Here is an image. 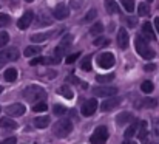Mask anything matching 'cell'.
<instances>
[{
  "label": "cell",
  "instance_id": "obj_1",
  "mask_svg": "<svg viewBox=\"0 0 159 144\" xmlns=\"http://www.w3.org/2000/svg\"><path fill=\"white\" fill-rule=\"evenodd\" d=\"M23 98L28 102H43L47 99V92L39 85H30L23 90Z\"/></svg>",
  "mask_w": 159,
  "mask_h": 144
},
{
  "label": "cell",
  "instance_id": "obj_2",
  "mask_svg": "<svg viewBox=\"0 0 159 144\" xmlns=\"http://www.w3.org/2000/svg\"><path fill=\"white\" fill-rule=\"evenodd\" d=\"M134 45H136V51L139 53V56H141V57H144V59H153V57L156 56L155 50L150 47V45L147 44V41H145L144 37H141V36H138V37H136Z\"/></svg>",
  "mask_w": 159,
  "mask_h": 144
},
{
  "label": "cell",
  "instance_id": "obj_3",
  "mask_svg": "<svg viewBox=\"0 0 159 144\" xmlns=\"http://www.w3.org/2000/svg\"><path fill=\"white\" fill-rule=\"evenodd\" d=\"M71 130H73V124L68 119H59L53 126V133L56 137H59V138L68 137L71 133Z\"/></svg>",
  "mask_w": 159,
  "mask_h": 144
},
{
  "label": "cell",
  "instance_id": "obj_4",
  "mask_svg": "<svg viewBox=\"0 0 159 144\" xmlns=\"http://www.w3.org/2000/svg\"><path fill=\"white\" fill-rule=\"evenodd\" d=\"M71 42H73V36H71V34H66V36L60 41V44L54 48V59H56L57 62H60V59L63 57V54L68 51Z\"/></svg>",
  "mask_w": 159,
  "mask_h": 144
},
{
  "label": "cell",
  "instance_id": "obj_5",
  "mask_svg": "<svg viewBox=\"0 0 159 144\" xmlns=\"http://www.w3.org/2000/svg\"><path fill=\"white\" fill-rule=\"evenodd\" d=\"M107 140H108V129H107L105 126H99V127L93 132V135H91V138H90V143L91 144H105Z\"/></svg>",
  "mask_w": 159,
  "mask_h": 144
},
{
  "label": "cell",
  "instance_id": "obj_6",
  "mask_svg": "<svg viewBox=\"0 0 159 144\" xmlns=\"http://www.w3.org/2000/svg\"><path fill=\"white\" fill-rule=\"evenodd\" d=\"M19 56H20V53H19V50H17L16 47L2 50V51H0V64H6V62L17 60Z\"/></svg>",
  "mask_w": 159,
  "mask_h": 144
},
{
  "label": "cell",
  "instance_id": "obj_7",
  "mask_svg": "<svg viewBox=\"0 0 159 144\" xmlns=\"http://www.w3.org/2000/svg\"><path fill=\"white\" fill-rule=\"evenodd\" d=\"M98 64H99L101 68L108 70V68H111V67L114 65V56H113L111 53H102V54L98 57Z\"/></svg>",
  "mask_w": 159,
  "mask_h": 144
},
{
  "label": "cell",
  "instance_id": "obj_8",
  "mask_svg": "<svg viewBox=\"0 0 159 144\" xmlns=\"http://www.w3.org/2000/svg\"><path fill=\"white\" fill-rule=\"evenodd\" d=\"M120 102H122V99H120V98L111 96V98L105 99V101L101 104V110H102V112H110V110H114L116 107H119V105H120Z\"/></svg>",
  "mask_w": 159,
  "mask_h": 144
},
{
  "label": "cell",
  "instance_id": "obj_9",
  "mask_svg": "<svg viewBox=\"0 0 159 144\" xmlns=\"http://www.w3.org/2000/svg\"><path fill=\"white\" fill-rule=\"evenodd\" d=\"M33 19H34V14H33V11H26L19 20H17V26H19V30H26L30 25H31V22H33Z\"/></svg>",
  "mask_w": 159,
  "mask_h": 144
},
{
  "label": "cell",
  "instance_id": "obj_10",
  "mask_svg": "<svg viewBox=\"0 0 159 144\" xmlns=\"http://www.w3.org/2000/svg\"><path fill=\"white\" fill-rule=\"evenodd\" d=\"M98 108V101L96 99H88L82 104V115L84 116H91Z\"/></svg>",
  "mask_w": 159,
  "mask_h": 144
},
{
  "label": "cell",
  "instance_id": "obj_11",
  "mask_svg": "<svg viewBox=\"0 0 159 144\" xmlns=\"http://www.w3.org/2000/svg\"><path fill=\"white\" fill-rule=\"evenodd\" d=\"M93 93L96 96H104V98H111V96H114L117 93V89L116 87H96L94 90H93Z\"/></svg>",
  "mask_w": 159,
  "mask_h": 144
},
{
  "label": "cell",
  "instance_id": "obj_12",
  "mask_svg": "<svg viewBox=\"0 0 159 144\" xmlns=\"http://www.w3.org/2000/svg\"><path fill=\"white\" fill-rule=\"evenodd\" d=\"M53 14L57 20H65V19L68 17V14H70V9H68V6H65L63 3H59V5L54 8Z\"/></svg>",
  "mask_w": 159,
  "mask_h": 144
},
{
  "label": "cell",
  "instance_id": "obj_13",
  "mask_svg": "<svg viewBox=\"0 0 159 144\" xmlns=\"http://www.w3.org/2000/svg\"><path fill=\"white\" fill-rule=\"evenodd\" d=\"M25 110L26 108H25L23 104H11V105L6 107V113L9 116H22L25 113Z\"/></svg>",
  "mask_w": 159,
  "mask_h": 144
},
{
  "label": "cell",
  "instance_id": "obj_14",
  "mask_svg": "<svg viewBox=\"0 0 159 144\" xmlns=\"http://www.w3.org/2000/svg\"><path fill=\"white\" fill-rule=\"evenodd\" d=\"M128 44H130L128 33H127V30H125V28H120V30H119V33H117V45H119V48L125 50V48H128Z\"/></svg>",
  "mask_w": 159,
  "mask_h": 144
},
{
  "label": "cell",
  "instance_id": "obj_15",
  "mask_svg": "<svg viewBox=\"0 0 159 144\" xmlns=\"http://www.w3.org/2000/svg\"><path fill=\"white\" fill-rule=\"evenodd\" d=\"M141 37H145V41H155L156 39V34H155V30H153L152 23L145 22L142 25V36Z\"/></svg>",
  "mask_w": 159,
  "mask_h": 144
},
{
  "label": "cell",
  "instance_id": "obj_16",
  "mask_svg": "<svg viewBox=\"0 0 159 144\" xmlns=\"http://www.w3.org/2000/svg\"><path fill=\"white\" fill-rule=\"evenodd\" d=\"M0 127L5 129V130H16L19 126H17V122H16L12 118H9V116H3V118L0 119Z\"/></svg>",
  "mask_w": 159,
  "mask_h": 144
},
{
  "label": "cell",
  "instance_id": "obj_17",
  "mask_svg": "<svg viewBox=\"0 0 159 144\" xmlns=\"http://www.w3.org/2000/svg\"><path fill=\"white\" fill-rule=\"evenodd\" d=\"M148 126H147V121H141L139 122V140H141V143L142 144H147L148 143V129H147Z\"/></svg>",
  "mask_w": 159,
  "mask_h": 144
},
{
  "label": "cell",
  "instance_id": "obj_18",
  "mask_svg": "<svg viewBox=\"0 0 159 144\" xmlns=\"http://www.w3.org/2000/svg\"><path fill=\"white\" fill-rule=\"evenodd\" d=\"M130 121H133V113H130V112H122L120 115L116 116V124L117 126H124Z\"/></svg>",
  "mask_w": 159,
  "mask_h": 144
},
{
  "label": "cell",
  "instance_id": "obj_19",
  "mask_svg": "<svg viewBox=\"0 0 159 144\" xmlns=\"http://www.w3.org/2000/svg\"><path fill=\"white\" fill-rule=\"evenodd\" d=\"M138 130H139V121H134L133 124H130V127H127V130H125V138H127V140L133 138V137L138 133Z\"/></svg>",
  "mask_w": 159,
  "mask_h": 144
},
{
  "label": "cell",
  "instance_id": "obj_20",
  "mask_svg": "<svg viewBox=\"0 0 159 144\" xmlns=\"http://www.w3.org/2000/svg\"><path fill=\"white\" fill-rule=\"evenodd\" d=\"M50 124V116H37V118H34V126L37 127V129H45L47 126Z\"/></svg>",
  "mask_w": 159,
  "mask_h": 144
},
{
  "label": "cell",
  "instance_id": "obj_21",
  "mask_svg": "<svg viewBox=\"0 0 159 144\" xmlns=\"http://www.w3.org/2000/svg\"><path fill=\"white\" fill-rule=\"evenodd\" d=\"M105 9L108 14H117L119 12V5L114 0H105Z\"/></svg>",
  "mask_w": 159,
  "mask_h": 144
},
{
  "label": "cell",
  "instance_id": "obj_22",
  "mask_svg": "<svg viewBox=\"0 0 159 144\" xmlns=\"http://www.w3.org/2000/svg\"><path fill=\"white\" fill-rule=\"evenodd\" d=\"M40 51H42V48L39 47V45H31V47H26V48H25L23 54H25L26 57H33V56L39 54Z\"/></svg>",
  "mask_w": 159,
  "mask_h": 144
},
{
  "label": "cell",
  "instance_id": "obj_23",
  "mask_svg": "<svg viewBox=\"0 0 159 144\" xmlns=\"http://www.w3.org/2000/svg\"><path fill=\"white\" fill-rule=\"evenodd\" d=\"M57 95L63 96V98H66V99H71L74 93H73V90L68 87V85H62L60 89H57Z\"/></svg>",
  "mask_w": 159,
  "mask_h": 144
},
{
  "label": "cell",
  "instance_id": "obj_24",
  "mask_svg": "<svg viewBox=\"0 0 159 144\" xmlns=\"http://www.w3.org/2000/svg\"><path fill=\"white\" fill-rule=\"evenodd\" d=\"M51 36H53L51 33H39V34H33V36H31V41H33V42H45V41H48Z\"/></svg>",
  "mask_w": 159,
  "mask_h": 144
},
{
  "label": "cell",
  "instance_id": "obj_25",
  "mask_svg": "<svg viewBox=\"0 0 159 144\" xmlns=\"http://www.w3.org/2000/svg\"><path fill=\"white\" fill-rule=\"evenodd\" d=\"M17 79V70L16 68H8L5 71V81L6 82H14Z\"/></svg>",
  "mask_w": 159,
  "mask_h": 144
},
{
  "label": "cell",
  "instance_id": "obj_26",
  "mask_svg": "<svg viewBox=\"0 0 159 144\" xmlns=\"http://www.w3.org/2000/svg\"><path fill=\"white\" fill-rule=\"evenodd\" d=\"M91 59H93V56H85L84 59H82V62H80V68L82 70H85V71H90L91 70Z\"/></svg>",
  "mask_w": 159,
  "mask_h": 144
},
{
  "label": "cell",
  "instance_id": "obj_27",
  "mask_svg": "<svg viewBox=\"0 0 159 144\" xmlns=\"http://www.w3.org/2000/svg\"><path fill=\"white\" fill-rule=\"evenodd\" d=\"M102 31H104V25H102L101 22L94 23V25L90 28V34H93V36H96V34H101Z\"/></svg>",
  "mask_w": 159,
  "mask_h": 144
},
{
  "label": "cell",
  "instance_id": "obj_28",
  "mask_svg": "<svg viewBox=\"0 0 159 144\" xmlns=\"http://www.w3.org/2000/svg\"><path fill=\"white\" fill-rule=\"evenodd\" d=\"M96 79H98V82H102V84L107 82L108 84V82H111L114 79V74L113 73H110V74H99V76H96Z\"/></svg>",
  "mask_w": 159,
  "mask_h": 144
},
{
  "label": "cell",
  "instance_id": "obj_29",
  "mask_svg": "<svg viewBox=\"0 0 159 144\" xmlns=\"http://www.w3.org/2000/svg\"><path fill=\"white\" fill-rule=\"evenodd\" d=\"M120 3L124 5V8H125L127 12H133V9H134V0H120Z\"/></svg>",
  "mask_w": 159,
  "mask_h": 144
},
{
  "label": "cell",
  "instance_id": "obj_30",
  "mask_svg": "<svg viewBox=\"0 0 159 144\" xmlns=\"http://www.w3.org/2000/svg\"><path fill=\"white\" fill-rule=\"evenodd\" d=\"M96 16H98V11H96V9H90V11L87 12V16L84 17V22H85V23H88V22L94 20V19H96Z\"/></svg>",
  "mask_w": 159,
  "mask_h": 144
},
{
  "label": "cell",
  "instance_id": "obj_31",
  "mask_svg": "<svg viewBox=\"0 0 159 144\" xmlns=\"http://www.w3.org/2000/svg\"><path fill=\"white\" fill-rule=\"evenodd\" d=\"M141 102H142V107H156L158 105V101L156 99H152V98H145Z\"/></svg>",
  "mask_w": 159,
  "mask_h": 144
},
{
  "label": "cell",
  "instance_id": "obj_32",
  "mask_svg": "<svg viewBox=\"0 0 159 144\" xmlns=\"http://www.w3.org/2000/svg\"><path fill=\"white\" fill-rule=\"evenodd\" d=\"M141 90H142L144 93H152V92H153V84H152L150 81H145V82H142Z\"/></svg>",
  "mask_w": 159,
  "mask_h": 144
},
{
  "label": "cell",
  "instance_id": "obj_33",
  "mask_svg": "<svg viewBox=\"0 0 159 144\" xmlns=\"http://www.w3.org/2000/svg\"><path fill=\"white\" fill-rule=\"evenodd\" d=\"M138 11H139V16H148V12H150V6H148L147 3H141Z\"/></svg>",
  "mask_w": 159,
  "mask_h": 144
},
{
  "label": "cell",
  "instance_id": "obj_34",
  "mask_svg": "<svg viewBox=\"0 0 159 144\" xmlns=\"http://www.w3.org/2000/svg\"><path fill=\"white\" fill-rule=\"evenodd\" d=\"M51 22H53V20H51L50 17H47L45 14H40V16H39V22H37V23L42 26V25H51Z\"/></svg>",
  "mask_w": 159,
  "mask_h": 144
},
{
  "label": "cell",
  "instance_id": "obj_35",
  "mask_svg": "<svg viewBox=\"0 0 159 144\" xmlns=\"http://www.w3.org/2000/svg\"><path fill=\"white\" fill-rule=\"evenodd\" d=\"M8 42H9V34L5 33V31H2V33H0V48L5 47Z\"/></svg>",
  "mask_w": 159,
  "mask_h": 144
},
{
  "label": "cell",
  "instance_id": "obj_36",
  "mask_svg": "<svg viewBox=\"0 0 159 144\" xmlns=\"http://www.w3.org/2000/svg\"><path fill=\"white\" fill-rule=\"evenodd\" d=\"M47 110V102H37L34 107H33V112H45Z\"/></svg>",
  "mask_w": 159,
  "mask_h": 144
},
{
  "label": "cell",
  "instance_id": "obj_37",
  "mask_svg": "<svg viewBox=\"0 0 159 144\" xmlns=\"http://www.w3.org/2000/svg\"><path fill=\"white\" fill-rule=\"evenodd\" d=\"M9 22H11V17L8 14H0V26H6L9 25Z\"/></svg>",
  "mask_w": 159,
  "mask_h": 144
},
{
  "label": "cell",
  "instance_id": "obj_38",
  "mask_svg": "<svg viewBox=\"0 0 159 144\" xmlns=\"http://www.w3.org/2000/svg\"><path fill=\"white\" fill-rule=\"evenodd\" d=\"M84 2H85V0H70V6H71L73 9H79V8L84 5Z\"/></svg>",
  "mask_w": 159,
  "mask_h": 144
},
{
  "label": "cell",
  "instance_id": "obj_39",
  "mask_svg": "<svg viewBox=\"0 0 159 144\" xmlns=\"http://www.w3.org/2000/svg\"><path fill=\"white\" fill-rule=\"evenodd\" d=\"M107 44H110V41H107L105 37H98V39L93 42L94 47H101V45H107Z\"/></svg>",
  "mask_w": 159,
  "mask_h": 144
},
{
  "label": "cell",
  "instance_id": "obj_40",
  "mask_svg": "<svg viewBox=\"0 0 159 144\" xmlns=\"http://www.w3.org/2000/svg\"><path fill=\"white\" fill-rule=\"evenodd\" d=\"M53 112H54V115H63L65 112H66V108L63 107V105H54V108H53Z\"/></svg>",
  "mask_w": 159,
  "mask_h": 144
},
{
  "label": "cell",
  "instance_id": "obj_41",
  "mask_svg": "<svg viewBox=\"0 0 159 144\" xmlns=\"http://www.w3.org/2000/svg\"><path fill=\"white\" fill-rule=\"evenodd\" d=\"M77 57H79V53H74V54H70V56L66 57V62H68V64H73V62H74V60H76Z\"/></svg>",
  "mask_w": 159,
  "mask_h": 144
},
{
  "label": "cell",
  "instance_id": "obj_42",
  "mask_svg": "<svg viewBox=\"0 0 159 144\" xmlns=\"http://www.w3.org/2000/svg\"><path fill=\"white\" fill-rule=\"evenodd\" d=\"M39 64H43V57H36V59H33L31 62H30V65H39Z\"/></svg>",
  "mask_w": 159,
  "mask_h": 144
},
{
  "label": "cell",
  "instance_id": "obj_43",
  "mask_svg": "<svg viewBox=\"0 0 159 144\" xmlns=\"http://www.w3.org/2000/svg\"><path fill=\"white\" fill-rule=\"evenodd\" d=\"M0 144H16V138H6V140H3Z\"/></svg>",
  "mask_w": 159,
  "mask_h": 144
},
{
  "label": "cell",
  "instance_id": "obj_44",
  "mask_svg": "<svg viewBox=\"0 0 159 144\" xmlns=\"http://www.w3.org/2000/svg\"><path fill=\"white\" fill-rule=\"evenodd\" d=\"M128 23H130L131 26H134V25L138 23V19H136V17H128Z\"/></svg>",
  "mask_w": 159,
  "mask_h": 144
},
{
  "label": "cell",
  "instance_id": "obj_45",
  "mask_svg": "<svg viewBox=\"0 0 159 144\" xmlns=\"http://www.w3.org/2000/svg\"><path fill=\"white\" fill-rule=\"evenodd\" d=\"M144 68H145L147 71H152V70H155V64H148V65H145Z\"/></svg>",
  "mask_w": 159,
  "mask_h": 144
},
{
  "label": "cell",
  "instance_id": "obj_46",
  "mask_svg": "<svg viewBox=\"0 0 159 144\" xmlns=\"http://www.w3.org/2000/svg\"><path fill=\"white\" fill-rule=\"evenodd\" d=\"M155 28L158 30V33H159V17H156V19H155Z\"/></svg>",
  "mask_w": 159,
  "mask_h": 144
},
{
  "label": "cell",
  "instance_id": "obj_47",
  "mask_svg": "<svg viewBox=\"0 0 159 144\" xmlns=\"http://www.w3.org/2000/svg\"><path fill=\"white\" fill-rule=\"evenodd\" d=\"M122 144H136V143H134L133 140H124V141H122Z\"/></svg>",
  "mask_w": 159,
  "mask_h": 144
},
{
  "label": "cell",
  "instance_id": "obj_48",
  "mask_svg": "<svg viewBox=\"0 0 159 144\" xmlns=\"http://www.w3.org/2000/svg\"><path fill=\"white\" fill-rule=\"evenodd\" d=\"M2 92H3V87H0V95H2Z\"/></svg>",
  "mask_w": 159,
  "mask_h": 144
},
{
  "label": "cell",
  "instance_id": "obj_49",
  "mask_svg": "<svg viewBox=\"0 0 159 144\" xmlns=\"http://www.w3.org/2000/svg\"><path fill=\"white\" fill-rule=\"evenodd\" d=\"M147 2H153V0H147Z\"/></svg>",
  "mask_w": 159,
  "mask_h": 144
}]
</instances>
